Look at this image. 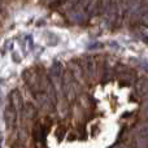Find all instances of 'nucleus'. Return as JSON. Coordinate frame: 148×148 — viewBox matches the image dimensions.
I'll use <instances>...</instances> for the list:
<instances>
[{"label": "nucleus", "instance_id": "7ed1b4c3", "mask_svg": "<svg viewBox=\"0 0 148 148\" xmlns=\"http://www.w3.org/2000/svg\"><path fill=\"white\" fill-rule=\"evenodd\" d=\"M17 116L18 112L16 110V108L13 107V104L9 101V104L5 108V121H7V125L9 129H12L16 125V121H17Z\"/></svg>", "mask_w": 148, "mask_h": 148}, {"label": "nucleus", "instance_id": "f03ea898", "mask_svg": "<svg viewBox=\"0 0 148 148\" xmlns=\"http://www.w3.org/2000/svg\"><path fill=\"white\" fill-rule=\"evenodd\" d=\"M81 66L83 70V75L87 79H94L95 77V72H96V65H95L94 60L91 57H86V59L81 60Z\"/></svg>", "mask_w": 148, "mask_h": 148}, {"label": "nucleus", "instance_id": "423d86ee", "mask_svg": "<svg viewBox=\"0 0 148 148\" xmlns=\"http://www.w3.org/2000/svg\"><path fill=\"white\" fill-rule=\"evenodd\" d=\"M135 88L139 94H143V92L148 91V81H146V79H140V81L136 83Z\"/></svg>", "mask_w": 148, "mask_h": 148}, {"label": "nucleus", "instance_id": "6e6552de", "mask_svg": "<svg viewBox=\"0 0 148 148\" xmlns=\"http://www.w3.org/2000/svg\"><path fill=\"white\" fill-rule=\"evenodd\" d=\"M142 110H143V114L146 116V117H148V100H147L146 103H144L143 109H142Z\"/></svg>", "mask_w": 148, "mask_h": 148}, {"label": "nucleus", "instance_id": "39448f33", "mask_svg": "<svg viewBox=\"0 0 148 148\" xmlns=\"http://www.w3.org/2000/svg\"><path fill=\"white\" fill-rule=\"evenodd\" d=\"M112 4H113V0H99V9H97L99 13L107 16L110 7H112Z\"/></svg>", "mask_w": 148, "mask_h": 148}, {"label": "nucleus", "instance_id": "0eeeda50", "mask_svg": "<svg viewBox=\"0 0 148 148\" xmlns=\"http://www.w3.org/2000/svg\"><path fill=\"white\" fill-rule=\"evenodd\" d=\"M35 114H36L35 107H34L31 103H27V104H26V116H27L29 118H34Z\"/></svg>", "mask_w": 148, "mask_h": 148}, {"label": "nucleus", "instance_id": "20e7f679", "mask_svg": "<svg viewBox=\"0 0 148 148\" xmlns=\"http://www.w3.org/2000/svg\"><path fill=\"white\" fill-rule=\"evenodd\" d=\"M68 70L72 73V75L74 77L77 82H83V70H82V66H81V62H77V61H70V64L68 65Z\"/></svg>", "mask_w": 148, "mask_h": 148}, {"label": "nucleus", "instance_id": "f257e3e1", "mask_svg": "<svg viewBox=\"0 0 148 148\" xmlns=\"http://www.w3.org/2000/svg\"><path fill=\"white\" fill-rule=\"evenodd\" d=\"M62 90H64V95L68 100H74L77 97L79 90V84L78 82L74 79V77L72 75V73L69 70L64 73V82H62Z\"/></svg>", "mask_w": 148, "mask_h": 148}]
</instances>
